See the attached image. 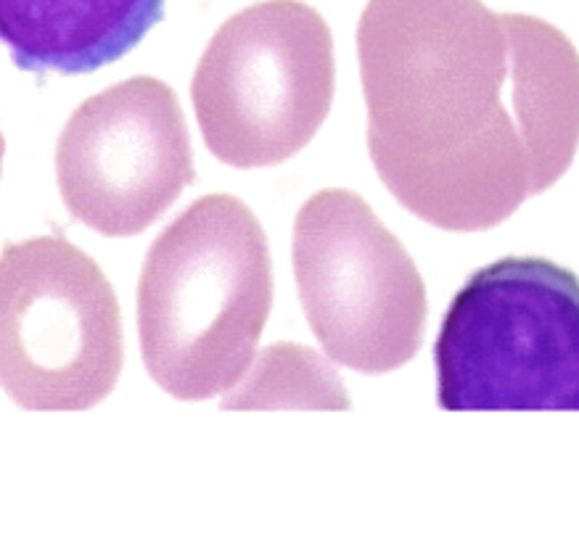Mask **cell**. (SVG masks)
<instances>
[{"instance_id":"6da1fadb","label":"cell","mask_w":579,"mask_h":541,"mask_svg":"<svg viewBox=\"0 0 579 541\" xmlns=\"http://www.w3.org/2000/svg\"><path fill=\"white\" fill-rule=\"evenodd\" d=\"M357 58L373 167L439 230H492L574 161L579 53L542 19L481 0H368Z\"/></svg>"},{"instance_id":"7a4b0ae2","label":"cell","mask_w":579,"mask_h":541,"mask_svg":"<svg viewBox=\"0 0 579 541\" xmlns=\"http://www.w3.org/2000/svg\"><path fill=\"white\" fill-rule=\"evenodd\" d=\"M270 309L273 262L259 220L236 195H204L146 254L143 364L180 402L214 399L243 378Z\"/></svg>"},{"instance_id":"3957f363","label":"cell","mask_w":579,"mask_h":541,"mask_svg":"<svg viewBox=\"0 0 579 541\" xmlns=\"http://www.w3.org/2000/svg\"><path fill=\"white\" fill-rule=\"evenodd\" d=\"M434 364L442 409H579V278L542 256L481 267L447 306Z\"/></svg>"},{"instance_id":"277c9868","label":"cell","mask_w":579,"mask_h":541,"mask_svg":"<svg viewBox=\"0 0 579 541\" xmlns=\"http://www.w3.org/2000/svg\"><path fill=\"white\" fill-rule=\"evenodd\" d=\"M334 37L302 0H265L233 14L198 61L191 98L204 143L236 169L299 153L331 112Z\"/></svg>"},{"instance_id":"5b68a950","label":"cell","mask_w":579,"mask_h":541,"mask_svg":"<svg viewBox=\"0 0 579 541\" xmlns=\"http://www.w3.org/2000/svg\"><path fill=\"white\" fill-rule=\"evenodd\" d=\"M122 314L103 269L61 236L0 254V386L24 409L80 412L114 391Z\"/></svg>"},{"instance_id":"8992f818","label":"cell","mask_w":579,"mask_h":541,"mask_svg":"<svg viewBox=\"0 0 579 541\" xmlns=\"http://www.w3.org/2000/svg\"><path fill=\"white\" fill-rule=\"evenodd\" d=\"M291 256L304 317L331 360L383 375L418 354L424 278L360 195L328 188L307 198L294 222Z\"/></svg>"},{"instance_id":"52a82bcc","label":"cell","mask_w":579,"mask_h":541,"mask_svg":"<svg viewBox=\"0 0 579 541\" xmlns=\"http://www.w3.org/2000/svg\"><path fill=\"white\" fill-rule=\"evenodd\" d=\"M56 180L69 214L90 230H148L196 180L175 90L143 74L87 98L58 135Z\"/></svg>"},{"instance_id":"ba28073f","label":"cell","mask_w":579,"mask_h":541,"mask_svg":"<svg viewBox=\"0 0 579 541\" xmlns=\"http://www.w3.org/2000/svg\"><path fill=\"white\" fill-rule=\"evenodd\" d=\"M164 16V0H0V42L24 71L87 74L114 64Z\"/></svg>"},{"instance_id":"9c48e42d","label":"cell","mask_w":579,"mask_h":541,"mask_svg":"<svg viewBox=\"0 0 579 541\" xmlns=\"http://www.w3.org/2000/svg\"><path fill=\"white\" fill-rule=\"evenodd\" d=\"M3 153H6V140H3V132H0V172H3Z\"/></svg>"}]
</instances>
